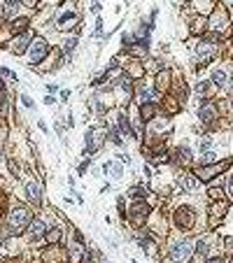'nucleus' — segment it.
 I'll return each mask as SVG.
<instances>
[{
  "label": "nucleus",
  "mask_w": 233,
  "mask_h": 263,
  "mask_svg": "<svg viewBox=\"0 0 233 263\" xmlns=\"http://www.w3.org/2000/svg\"><path fill=\"white\" fill-rule=\"evenodd\" d=\"M170 230L180 236H194L196 230H206L208 214L198 210L194 203H178L168 214Z\"/></svg>",
  "instance_id": "1"
},
{
  "label": "nucleus",
  "mask_w": 233,
  "mask_h": 263,
  "mask_svg": "<svg viewBox=\"0 0 233 263\" xmlns=\"http://www.w3.org/2000/svg\"><path fill=\"white\" fill-rule=\"evenodd\" d=\"M224 40H226V38L212 33V31H208L203 38L196 40L194 56H191V63H194L196 70H200V68H208V66H212L215 61H219V56H222V42H224Z\"/></svg>",
  "instance_id": "2"
},
{
  "label": "nucleus",
  "mask_w": 233,
  "mask_h": 263,
  "mask_svg": "<svg viewBox=\"0 0 233 263\" xmlns=\"http://www.w3.org/2000/svg\"><path fill=\"white\" fill-rule=\"evenodd\" d=\"M163 242H166V263H194V238L170 233Z\"/></svg>",
  "instance_id": "3"
},
{
  "label": "nucleus",
  "mask_w": 233,
  "mask_h": 263,
  "mask_svg": "<svg viewBox=\"0 0 233 263\" xmlns=\"http://www.w3.org/2000/svg\"><path fill=\"white\" fill-rule=\"evenodd\" d=\"M224 107H226V103H222V100H217V98L200 100L198 110H196V119H198V124L206 128V131L217 133L219 131V121L226 116Z\"/></svg>",
  "instance_id": "4"
},
{
  "label": "nucleus",
  "mask_w": 233,
  "mask_h": 263,
  "mask_svg": "<svg viewBox=\"0 0 233 263\" xmlns=\"http://www.w3.org/2000/svg\"><path fill=\"white\" fill-rule=\"evenodd\" d=\"M33 210L28 208V205H14V208L7 212L5 217V233L10 238H17L21 233H26L31 221H33Z\"/></svg>",
  "instance_id": "5"
},
{
  "label": "nucleus",
  "mask_w": 233,
  "mask_h": 263,
  "mask_svg": "<svg viewBox=\"0 0 233 263\" xmlns=\"http://www.w3.org/2000/svg\"><path fill=\"white\" fill-rule=\"evenodd\" d=\"M194 263H206L210 256H215V254L222 252V240L212 233V230H200L198 236L194 238Z\"/></svg>",
  "instance_id": "6"
},
{
  "label": "nucleus",
  "mask_w": 233,
  "mask_h": 263,
  "mask_svg": "<svg viewBox=\"0 0 233 263\" xmlns=\"http://www.w3.org/2000/svg\"><path fill=\"white\" fill-rule=\"evenodd\" d=\"M196 163V149L184 140V142L172 144L168 149V168H180V170H191Z\"/></svg>",
  "instance_id": "7"
},
{
  "label": "nucleus",
  "mask_w": 233,
  "mask_h": 263,
  "mask_svg": "<svg viewBox=\"0 0 233 263\" xmlns=\"http://www.w3.org/2000/svg\"><path fill=\"white\" fill-rule=\"evenodd\" d=\"M107 144V128L94 124L84 131V140H82V156H96L98 152H103V147Z\"/></svg>",
  "instance_id": "8"
},
{
  "label": "nucleus",
  "mask_w": 233,
  "mask_h": 263,
  "mask_svg": "<svg viewBox=\"0 0 233 263\" xmlns=\"http://www.w3.org/2000/svg\"><path fill=\"white\" fill-rule=\"evenodd\" d=\"M152 210H154V205L144 198V200H131L126 208V224L131 226V228H144L147 226V221H150V214Z\"/></svg>",
  "instance_id": "9"
},
{
  "label": "nucleus",
  "mask_w": 233,
  "mask_h": 263,
  "mask_svg": "<svg viewBox=\"0 0 233 263\" xmlns=\"http://www.w3.org/2000/svg\"><path fill=\"white\" fill-rule=\"evenodd\" d=\"M231 165H233V159H231V156H226V159H219V161H215V163H208V165H194V168H191V172H194V175L198 177L203 184H210V182L219 180L222 175H226Z\"/></svg>",
  "instance_id": "10"
},
{
  "label": "nucleus",
  "mask_w": 233,
  "mask_h": 263,
  "mask_svg": "<svg viewBox=\"0 0 233 263\" xmlns=\"http://www.w3.org/2000/svg\"><path fill=\"white\" fill-rule=\"evenodd\" d=\"M208 31L222 35V38L231 31V17H228V10L222 5V3H215L212 12L208 14Z\"/></svg>",
  "instance_id": "11"
},
{
  "label": "nucleus",
  "mask_w": 233,
  "mask_h": 263,
  "mask_svg": "<svg viewBox=\"0 0 233 263\" xmlns=\"http://www.w3.org/2000/svg\"><path fill=\"white\" fill-rule=\"evenodd\" d=\"M203 187V182L191 172V170H182L175 175V193H187V196H196Z\"/></svg>",
  "instance_id": "12"
},
{
  "label": "nucleus",
  "mask_w": 233,
  "mask_h": 263,
  "mask_svg": "<svg viewBox=\"0 0 233 263\" xmlns=\"http://www.w3.org/2000/svg\"><path fill=\"white\" fill-rule=\"evenodd\" d=\"M228 212H231V200H228V198H224V200H210V205H208V210H206L208 226L217 228V226L228 217Z\"/></svg>",
  "instance_id": "13"
},
{
  "label": "nucleus",
  "mask_w": 233,
  "mask_h": 263,
  "mask_svg": "<svg viewBox=\"0 0 233 263\" xmlns=\"http://www.w3.org/2000/svg\"><path fill=\"white\" fill-rule=\"evenodd\" d=\"M49 54H51V44H49V40H45V38H35L33 42H31V47H28V51H26L28 66H40V63H42V61H45Z\"/></svg>",
  "instance_id": "14"
},
{
  "label": "nucleus",
  "mask_w": 233,
  "mask_h": 263,
  "mask_svg": "<svg viewBox=\"0 0 233 263\" xmlns=\"http://www.w3.org/2000/svg\"><path fill=\"white\" fill-rule=\"evenodd\" d=\"M147 228H150L159 240H166V238L170 236V219L166 217V212L154 208L150 214V221H147Z\"/></svg>",
  "instance_id": "15"
},
{
  "label": "nucleus",
  "mask_w": 233,
  "mask_h": 263,
  "mask_svg": "<svg viewBox=\"0 0 233 263\" xmlns=\"http://www.w3.org/2000/svg\"><path fill=\"white\" fill-rule=\"evenodd\" d=\"M54 26L59 28V31H66V33L77 31L79 28V12L72 10V7H68V10H59V14L54 17Z\"/></svg>",
  "instance_id": "16"
},
{
  "label": "nucleus",
  "mask_w": 233,
  "mask_h": 263,
  "mask_svg": "<svg viewBox=\"0 0 233 263\" xmlns=\"http://www.w3.org/2000/svg\"><path fill=\"white\" fill-rule=\"evenodd\" d=\"M33 40H35L33 31H23V33H19V35H12L10 44H5V47L12 51V54L26 56V51H28V47H31V42H33Z\"/></svg>",
  "instance_id": "17"
},
{
  "label": "nucleus",
  "mask_w": 233,
  "mask_h": 263,
  "mask_svg": "<svg viewBox=\"0 0 233 263\" xmlns=\"http://www.w3.org/2000/svg\"><path fill=\"white\" fill-rule=\"evenodd\" d=\"M49 230V224L45 219H33L26 230L28 245H45V233Z\"/></svg>",
  "instance_id": "18"
},
{
  "label": "nucleus",
  "mask_w": 233,
  "mask_h": 263,
  "mask_svg": "<svg viewBox=\"0 0 233 263\" xmlns=\"http://www.w3.org/2000/svg\"><path fill=\"white\" fill-rule=\"evenodd\" d=\"M231 70H233V63H231V61L212 66V70H210V82L215 84L217 89H224V86H226V82H228V75H231Z\"/></svg>",
  "instance_id": "19"
},
{
  "label": "nucleus",
  "mask_w": 233,
  "mask_h": 263,
  "mask_svg": "<svg viewBox=\"0 0 233 263\" xmlns=\"http://www.w3.org/2000/svg\"><path fill=\"white\" fill-rule=\"evenodd\" d=\"M122 70L126 72L131 79H142L147 72H144V63H142V59H133V56H124V63H122Z\"/></svg>",
  "instance_id": "20"
},
{
  "label": "nucleus",
  "mask_w": 233,
  "mask_h": 263,
  "mask_svg": "<svg viewBox=\"0 0 233 263\" xmlns=\"http://www.w3.org/2000/svg\"><path fill=\"white\" fill-rule=\"evenodd\" d=\"M217 91H219V89H217L215 84L210 82V77H208V79H198V82L194 84L191 96H196L198 100H210V98H217Z\"/></svg>",
  "instance_id": "21"
},
{
  "label": "nucleus",
  "mask_w": 233,
  "mask_h": 263,
  "mask_svg": "<svg viewBox=\"0 0 233 263\" xmlns=\"http://www.w3.org/2000/svg\"><path fill=\"white\" fill-rule=\"evenodd\" d=\"M23 191H26L28 203L35 205V208H42V187H40V182L28 177V180L23 182Z\"/></svg>",
  "instance_id": "22"
},
{
  "label": "nucleus",
  "mask_w": 233,
  "mask_h": 263,
  "mask_svg": "<svg viewBox=\"0 0 233 263\" xmlns=\"http://www.w3.org/2000/svg\"><path fill=\"white\" fill-rule=\"evenodd\" d=\"M126 198L128 200H144V198H150V184L147 182H133L126 191Z\"/></svg>",
  "instance_id": "23"
},
{
  "label": "nucleus",
  "mask_w": 233,
  "mask_h": 263,
  "mask_svg": "<svg viewBox=\"0 0 233 263\" xmlns=\"http://www.w3.org/2000/svg\"><path fill=\"white\" fill-rule=\"evenodd\" d=\"M142 63H144V72H147V75H159V72L166 70V61H163L161 56H152L150 54Z\"/></svg>",
  "instance_id": "24"
},
{
  "label": "nucleus",
  "mask_w": 233,
  "mask_h": 263,
  "mask_svg": "<svg viewBox=\"0 0 233 263\" xmlns=\"http://www.w3.org/2000/svg\"><path fill=\"white\" fill-rule=\"evenodd\" d=\"M189 31L196 35V38H203L208 33V17L203 14H196V17L189 19Z\"/></svg>",
  "instance_id": "25"
},
{
  "label": "nucleus",
  "mask_w": 233,
  "mask_h": 263,
  "mask_svg": "<svg viewBox=\"0 0 233 263\" xmlns=\"http://www.w3.org/2000/svg\"><path fill=\"white\" fill-rule=\"evenodd\" d=\"M138 112L144 124H150V121L161 112V103H154V100H152V103H142V105H138Z\"/></svg>",
  "instance_id": "26"
},
{
  "label": "nucleus",
  "mask_w": 233,
  "mask_h": 263,
  "mask_svg": "<svg viewBox=\"0 0 233 263\" xmlns=\"http://www.w3.org/2000/svg\"><path fill=\"white\" fill-rule=\"evenodd\" d=\"M77 47H79V28L77 31H72V33H66V38L61 40V51L66 56H70Z\"/></svg>",
  "instance_id": "27"
},
{
  "label": "nucleus",
  "mask_w": 233,
  "mask_h": 263,
  "mask_svg": "<svg viewBox=\"0 0 233 263\" xmlns=\"http://www.w3.org/2000/svg\"><path fill=\"white\" fill-rule=\"evenodd\" d=\"M107 142H112L116 149H124V144H126V137L116 128V124H107Z\"/></svg>",
  "instance_id": "28"
},
{
  "label": "nucleus",
  "mask_w": 233,
  "mask_h": 263,
  "mask_svg": "<svg viewBox=\"0 0 233 263\" xmlns=\"http://www.w3.org/2000/svg\"><path fill=\"white\" fill-rule=\"evenodd\" d=\"M206 196H208V200H224V198H228L226 196V187L222 189L217 182H210V184H208Z\"/></svg>",
  "instance_id": "29"
},
{
  "label": "nucleus",
  "mask_w": 233,
  "mask_h": 263,
  "mask_svg": "<svg viewBox=\"0 0 233 263\" xmlns=\"http://www.w3.org/2000/svg\"><path fill=\"white\" fill-rule=\"evenodd\" d=\"M61 240H63L61 226H49V230L45 233V245H61Z\"/></svg>",
  "instance_id": "30"
},
{
  "label": "nucleus",
  "mask_w": 233,
  "mask_h": 263,
  "mask_svg": "<svg viewBox=\"0 0 233 263\" xmlns=\"http://www.w3.org/2000/svg\"><path fill=\"white\" fill-rule=\"evenodd\" d=\"M124 175H126V170H124V163H122L119 159H112L110 172H107V177H110V180H114V182H119Z\"/></svg>",
  "instance_id": "31"
},
{
  "label": "nucleus",
  "mask_w": 233,
  "mask_h": 263,
  "mask_svg": "<svg viewBox=\"0 0 233 263\" xmlns=\"http://www.w3.org/2000/svg\"><path fill=\"white\" fill-rule=\"evenodd\" d=\"M23 31H28V19H23V17L12 19V21H10V33L12 35H19V33H23Z\"/></svg>",
  "instance_id": "32"
},
{
  "label": "nucleus",
  "mask_w": 233,
  "mask_h": 263,
  "mask_svg": "<svg viewBox=\"0 0 233 263\" xmlns=\"http://www.w3.org/2000/svg\"><path fill=\"white\" fill-rule=\"evenodd\" d=\"M91 165H94V156H82V161L77 163V175H79V177L89 175Z\"/></svg>",
  "instance_id": "33"
},
{
  "label": "nucleus",
  "mask_w": 233,
  "mask_h": 263,
  "mask_svg": "<svg viewBox=\"0 0 233 263\" xmlns=\"http://www.w3.org/2000/svg\"><path fill=\"white\" fill-rule=\"evenodd\" d=\"M0 79L5 84H17L19 82V77L14 70H10V68H0Z\"/></svg>",
  "instance_id": "34"
},
{
  "label": "nucleus",
  "mask_w": 233,
  "mask_h": 263,
  "mask_svg": "<svg viewBox=\"0 0 233 263\" xmlns=\"http://www.w3.org/2000/svg\"><path fill=\"white\" fill-rule=\"evenodd\" d=\"M126 208H128L126 198H124V196H116V212H119V217H122L124 221H126Z\"/></svg>",
  "instance_id": "35"
},
{
  "label": "nucleus",
  "mask_w": 233,
  "mask_h": 263,
  "mask_svg": "<svg viewBox=\"0 0 233 263\" xmlns=\"http://www.w3.org/2000/svg\"><path fill=\"white\" fill-rule=\"evenodd\" d=\"M19 100H21V105H23V107H26V110H31V112L35 110V100L31 98V96H26V94H19Z\"/></svg>",
  "instance_id": "36"
},
{
  "label": "nucleus",
  "mask_w": 233,
  "mask_h": 263,
  "mask_svg": "<svg viewBox=\"0 0 233 263\" xmlns=\"http://www.w3.org/2000/svg\"><path fill=\"white\" fill-rule=\"evenodd\" d=\"M103 28H105V23H103V17L96 19V31H94V40H103Z\"/></svg>",
  "instance_id": "37"
},
{
  "label": "nucleus",
  "mask_w": 233,
  "mask_h": 263,
  "mask_svg": "<svg viewBox=\"0 0 233 263\" xmlns=\"http://www.w3.org/2000/svg\"><path fill=\"white\" fill-rule=\"evenodd\" d=\"M226 196H228V200H233V172H228V177H226Z\"/></svg>",
  "instance_id": "38"
},
{
  "label": "nucleus",
  "mask_w": 233,
  "mask_h": 263,
  "mask_svg": "<svg viewBox=\"0 0 233 263\" xmlns=\"http://www.w3.org/2000/svg\"><path fill=\"white\" fill-rule=\"evenodd\" d=\"M224 91H226L228 100L233 103V70H231V75H228V82H226V86H224Z\"/></svg>",
  "instance_id": "39"
},
{
  "label": "nucleus",
  "mask_w": 233,
  "mask_h": 263,
  "mask_svg": "<svg viewBox=\"0 0 233 263\" xmlns=\"http://www.w3.org/2000/svg\"><path fill=\"white\" fill-rule=\"evenodd\" d=\"M54 128H56V135H59V137H63V131H66V124H63V119H56Z\"/></svg>",
  "instance_id": "40"
},
{
  "label": "nucleus",
  "mask_w": 233,
  "mask_h": 263,
  "mask_svg": "<svg viewBox=\"0 0 233 263\" xmlns=\"http://www.w3.org/2000/svg\"><path fill=\"white\" fill-rule=\"evenodd\" d=\"M70 89H61V91H59V100H61V103H68V100H70Z\"/></svg>",
  "instance_id": "41"
},
{
  "label": "nucleus",
  "mask_w": 233,
  "mask_h": 263,
  "mask_svg": "<svg viewBox=\"0 0 233 263\" xmlns=\"http://www.w3.org/2000/svg\"><path fill=\"white\" fill-rule=\"evenodd\" d=\"M110 191H112V182L105 180L103 182V187H100V193H110Z\"/></svg>",
  "instance_id": "42"
},
{
  "label": "nucleus",
  "mask_w": 233,
  "mask_h": 263,
  "mask_svg": "<svg viewBox=\"0 0 233 263\" xmlns=\"http://www.w3.org/2000/svg\"><path fill=\"white\" fill-rule=\"evenodd\" d=\"M56 91H61V89H59V84H47V94H51V96H54Z\"/></svg>",
  "instance_id": "43"
},
{
  "label": "nucleus",
  "mask_w": 233,
  "mask_h": 263,
  "mask_svg": "<svg viewBox=\"0 0 233 263\" xmlns=\"http://www.w3.org/2000/svg\"><path fill=\"white\" fill-rule=\"evenodd\" d=\"M45 105H56V98L51 94H45Z\"/></svg>",
  "instance_id": "44"
},
{
  "label": "nucleus",
  "mask_w": 233,
  "mask_h": 263,
  "mask_svg": "<svg viewBox=\"0 0 233 263\" xmlns=\"http://www.w3.org/2000/svg\"><path fill=\"white\" fill-rule=\"evenodd\" d=\"M38 128H40V131H42V133H47V131H49V128H47V124H45V121H42V119L38 121Z\"/></svg>",
  "instance_id": "45"
},
{
  "label": "nucleus",
  "mask_w": 233,
  "mask_h": 263,
  "mask_svg": "<svg viewBox=\"0 0 233 263\" xmlns=\"http://www.w3.org/2000/svg\"><path fill=\"white\" fill-rule=\"evenodd\" d=\"M100 10H103V7H100V3H94V5H91V12H94V14H98Z\"/></svg>",
  "instance_id": "46"
},
{
  "label": "nucleus",
  "mask_w": 233,
  "mask_h": 263,
  "mask_svg": "<svg viewBox=\"0 0 233 263\" xmlns=\"http://www.w3.org/2000/svg\"><path fill=\"white\" fill-rule=\"evenodd\" d=\"M21 3H26V5H28V3H33V0H21Z\"/></svg>",
  "instance_id": "47"
},
{
  "label": "nucleus",
  "mask_w": 233,
  "mask_h": 263,
  "mask_svg": "<svg viewBox=\"0 0 233 263\" xmlns=\"http://www.w3.org/2000/svg\"><path fill=\"white\" fill-rule=\"evenodd\" d=\"M100 263H110V261H107V258H103V261H100Z\"/></svg>",
  "instance_id": "48"
}]
</instances>
